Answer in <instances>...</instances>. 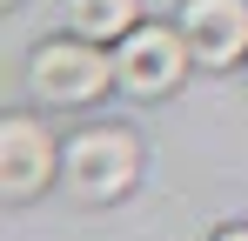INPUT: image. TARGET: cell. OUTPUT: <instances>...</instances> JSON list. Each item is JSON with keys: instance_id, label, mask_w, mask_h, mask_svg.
<instances>
[{"instance_id": "1", "label": "cell", "mask_w": 248, "mask_h": 241, "mask_svg": "<svg viewBox=\"0 0 248 241\" xmlns=\"http://www.w3.org/2000/svg\"><path fill=\"white\" fill-rule=\"evenodd\" d=\"M61 167H67V188H74L81 201H114V195L134 188V174H141V148H134L127 127H87V134L67 141Z\"/></svg>"}, {"instance_id": "3", "label": "cell", "mask_w": 248, "mask_h": 241, "mask_svg": "<svg viewBox=\"0 0 248 241\" xmlns=\"http://www.w3.org/2000/svg\"><path fill=\"white\" fill-rule=\"evenodd\" d=\"M188 60L195 54H188L181 27H134L127 40H114V80H121L127 94H148V101L168 94Z\"/></svg>"}, {"instance_id": "6", "label": "cell", "mask_w": 248, "mask_h": 241, "mask_svg": "<svg viewBox=\"0 0 248 241\" xmlns=\"http://www.w3.org/2000/svg\"><path fill=\"white\" fill-rule=\"evenodd\" d=\"M67 27L81 40H127L134 20V0H67Z\"/></svg>"}, {"instance_id": "2", "label": "cell", "mask_w": 248, "mask_h": 241, "mask_svg": "<svg viewBox=\"0 0 248 241\" xmlns=\"http://www.w3.org/2000/svg\"><path fill=\"white\" fill-rule=\"evenodd\" d=\"M27 80H34V94L41 101H54V107H81V101H94L108 80H114V60L94 47V40H47L41 54H34V67H27Z\"/></svg>"}, {"instance_id": "5", "label": "cell", "mask_w": 248, "mask_h": 241, "mask_svg": "<svg viewBox=\"0 0 248 241\" xmlns=\"http://www.w3.org/2000/svg\"><path fill=\"white\" fill-rule=\"evenodd\" d=\"M54 174V141L34 114H7L0 120V195L7 201H27L47 188Z\"/></svg>"}, {"instance_id": "4", "label": "cell", "mask_w": 248, "mask_h": 241, "mask_svg": "<svg viewBox=\"0 0 248 241\" xmlns=\"http://www.w3.org/2000/svg\"><path fill=\"white\" fill-rule=\"evenodd\" d=\"M181 40L202 67H235L248 54V0H188L181 7Z\"/></svg>"}, {"instance_id": "7", "label": "cell", "mask_w": 248, "mask_h": 241, "mask_svg": "<svg viewBox=\"0 0 248 241\" xmlns=\"http://www.w3.org/2000/svg\"><path fill=\"white\" fill-rule=\"evenodd\" d=\"M215 241H248V228H228V235H215Z\"/></svg>"}, {"instance_id": "8", "label": "cell", "mask_w": 248, "mask_h": 241, "mask_svg": "<svg viewBox=\"0 0 248 241\" xmlns=\"http://www.w3.org/2000/svg\"><path fill=\"white\" fill-rule=\"evenodd\" d=\"M7 7H14V0H7Z\"/></svg>"}]
</instances>
